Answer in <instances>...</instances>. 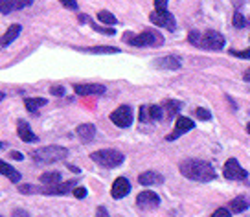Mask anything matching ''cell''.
<instances>
[{
	"instance_id": "obj_16",
	"label": "cell",
	"mask_w": 250,
	"mask_h": 217,
	"mask_svg": "<svg viewBox=\"0 0 250 217\" xmlns=\"http://www.w3.org/2000/svg\"><path fill=\"white\" fill-rule=\"evenodd\" d=\"M21 30H22V28H21L19 24H11L8 28V31L0 37V48H6V46H9L11 43H15V39L21 35Z\"/></svg>"
},
{
	"instance_id": "obj_12",
	"label": "cell",
	"mask_w": 250,
	"mask_h": 217,
	"mask_svg": "<svg viewBox=\"0 0 250 217\" xmlns=\"http://www.w3.org/2000/svg\"><path fill=\"white\" fill-rule=\"evenodd\" d=\"M129 190H131L129 180H127L125 177H120V178L114 180L112 190H110V195H112V199H124L125 195L129 194Z\"/></svg>"
},
{
	"instance_id": "obj_43",
	"label": "cell",
	"mask_w": 250,
	"mask_h": 217,
	"mask_svg": "<svg viewBox=\"0 0 250 217\" xmlns=\"http://www.w3.org/2000/svg\"><path fill=\"white\" fill-rule=\"evenodd\" d=\"M241 2H243V0H234V4H235V6H239Z\"/></svg>"
},
{
	"instance_id": "obj_39",
	"label": "cell",
	"mask_w": 250,
	"mask_h": 217,
	"mask_svg": "<svg viewBox=\"0 0 250 217\" xmlns=\"http://www.w3.org/2000/svg\"><path fill=\"white\" fill-rule=\"evenodd\" d=\"M96 217H109V212H107V208L100 206V208L96 210Z\"/></svg>"
},
{
	"instance_id": "obj_26",
	"label": "cell",
	"mask_w": 250,
	"mask_h": 217,
	"mask_svg": "<svg viewBox=\"0 0 250 217\" xmlns=\"http://www.w3.org/2000/svg\"><path fill=\"white\" fill-rule=\"evenodd\" d=\"M98 21L103 24H116L118 22V19L112 15L110 11H100V13H98Z\"/></svg>"
},
{
	"instance_id": "obj_35",
	"label": "cell",
	"mask_w": 250,
	"mask_h": 217,
	"mask_svg": "<svg viewBox=\"0 0 250 217\" xmlns=\"http://www.w3.org/2000/svg\"><path fill=\"white\" fill-rule=\"evenodd\" d=\"M50 92L54 94V96H64V88L61 85H54L50 88Z\"/></svg>"
},
{
	"instance_id": "obj_10",
	"label": "cell",
	"mask_w": 250,
	"mask_h": 217,
	"mask_svg": "<svg viewBox=\"0 0 250 217\" xmlns=\"http://www.w3.org/2000/svg\"><path fill=\"white\" fill-rule=\"evenodd\" d=\"M136 204H138L140 208H156V206L160 204V197H158L155 192L147 190V192L138 194V197H136Z\"/></svg>"
},
{
	"instance_id": "obj_25",
	"label": "cell",
	"mask_w": 250,
	"mask_h": 217,
	"mask_svg": "<svg viewBox=\"0 0 250 217\" xmlns=\"http://www.w3.org/2000/svg\"><path fill=\"white\" fill-rule=\"evenodd\" d=\"M180 107H182V103H180V101H175V100H169L164 103L166 114H167V116H175V114L180 110Z\"/></svg>"
},
{
	"instance_id": "obj_5",
	"label": "cell",
	"mask_w": 250,
	"mask_h": 217,
	"mask_svg": "<svg viewBox=\"0 0 250 217\" xmlns=\"http://www.w3.org/2000/svg\"><path fill=\"white\" fill-rule=\"evenodd\" d=\"M197 46L206 48V50H223L225 46V37L215 30H208L199 37V44Z\"/></svg>"
},
{
	"instance_id": "obj_2",
	"label": "cell",
	"mask_w": 250,
	"mask_h": 217,
	"mask_svg": "<svg viewBox=\"0 0 250 217\" xmlns=\"http://www.w3.org/2000/svg\"><path fill=\"white\" fill-rule=\"evenodd\" d=\"M33 160L37 162H44V164H52V162H59V160H64L68 156V149L61 148V146H46V148L35 149L33 153Z\"/></svg>"
},
{
	"instance_id": "obj_42",
	"label": "cell",
	"mask_w": 250,
	"mask_h": 217,
	"mask_svg": "<svg viewBox=\"0 0 250 217\" xmlns=\"http://www.w3.org/2000/svg\"><path fill=\"white\" fill-rule=\"evenodd\" d=\"M243 79H245V81H249V83H250V68L247 70L245 74H243Z\"/></svg>"
},
{
	"instance_id": "obj_14",
	"label": "cell",
	"mask_w": 250,
	"mask_h": 217,
	"mask_svg": "<svg viewBox=\"0 0 250 217\" xmlns=\"http://www.w3.org/2000/svg\"><path fill=\"white\" fill-rule=\"evenodd\" d=\"M74 90L79 96H100L105 92V87L98 85V83H88V85H76Z\"/></svg>"
},
{
	"instance_id": "obj_33",
	"label": "cell",
	"mask_w": 250,
	"mask_h": 217,
	"mask_svg": "<svg viewBox=\"0 0 250 217\" xmlns=\"http://www.w3.org/2000/svg\"><path fill=\"white\" fill-rule=\"evenodd\" d=\"M85 195H86V190L83 186L74 188V197H76V199H85Z\"/></svg>"
},
{
	"instance_id": "obj_8",
	"label": "cell",
	"mask_w": 250,
	"mask_h": 217,
	"mask_svg": "<svg viewBox=\"0 0 250 217\" xmlns=\"http://www.w3.org/2000/svg\"><path fill=\"white\" fill-rule=\"evenodd\" d=\"M223 175H225L228 180H245V178L249 177V173L243 170L235 158H230V160L225 164V168H223Z\"/></svg>"
},
{
	"instance_id": "obj_38",
	"label": "cell",
	"mask_w": 250,
	"mask_h": 217,
	"mask_svg": "<svg viewBox=\"0 0 250 217\" xmlns=\"http://www.w3.org/2000/svg\"><path fill=\"white\" fill-rule=\"evenodd\" d=\"M13 217H30V214L26 212V210H21V208H17L13 210V214H11Z\"/></svg>"
},
{
	"instance_id": "obj_40",
	"label": "cell",
	"mask_w": 250,
	"mask_h": 217,
	"mask_svg": "<svg viewBox=\"0 0 250 217\" xmlns=\"http://www.w3.org/2000/svg\"><path fill=\"white\" fill-rule=\"evenodd\" d=\"M167 2H169V0H155V8L156 9H166Z\"/></svg>"
},
{
	"instance_id": "obj_28",
	"label": "cell",
	"mask_w": 250,
	"mask_h": 217,
	"mask_svg": "<svg viewBox=\"0 0 250 217\" xmlns=\"http://www.w3.org/2000/svg\"><path fill=\"white\" fill-rule=\"evenodd\" d=\"M232 24H234V28H243V26L247 24V21H245V17H243L241 13L235 11L234 17H232Z\"/></svg>"
},
{
	"instance_id": "obj_18",
	"label": "cell",
	"mask_w": 250,
	"mask_h": 217,
	"mask_svg": "<svg viewBox=\"0 0 250 217\" xmlns=\"http://www.w3.org/2000/svg\"><path fill=\"white\" fill-rule=\"evenodd\" d=\"M17 132H19V138L22 140V142H37V136L33 134V131H31V127L24 120H19V129H17Z\"/></svg>"
},
{
	"instance_id": "obj_32",
	"label": "cell",
	"mask_w": 250,
	"mask_h": 217,
	"mask_svg": "<svg viewBox=\"0 0 250 217\" xmlns=\"http://www.w3.org/2000/svg\"><path fill=\"white\" fill-rule=\"evenodd\" d=\"M211 217H232V212L227 208H217L211 214Z\"/></svg>"
},
{
	"instance_id": "obj_44",
	"label": "cell",
	"mask_w": 250,
	"mask_h": 217,
	"mask_svg": "<svg viewBox=\"0 0 250 217\" xmlns=\"http://www.w3.org/2000/svg\"><path fill=\"white\" fill-rule=\"evenodd\" d=\"M0 100H4V92H0Z\"/></svg>"
},
{
	"instance_id": "obj_20",
	"label": "cell",
	"mask_w": 250,
	"mask_h": 217,
	"mask_svg": "<svg viewBox=\"0 0 250 217\" xmlns=\"http://www.w3.org/2000/svg\"><path fill=\"white\" fill-rule=\"evenodd\" d=\"M0 175L8 177L11 182H19V180H21V173H19L15 168H11L9 164L2 162V160H0Z\"/></svg>"
},
{
	"instance_id": "obj_21",
	"label": "cell",
	"mask_w": 250,
	"mask_h": 217,
	"mask_svg": "<svg viewBox=\"0 0 250 217\" xmlns=\"http://www.w3.org/2000/svg\"><path fill=\"white\" fill-rule=\"evenodd\" d=\"M41 182L44 186H55L61 182V173L59 171H50V173H42L41 175Z\"/></svg>"
},
{
	"instance_id": "obj_15",
	"label": "cell",
	"mask_w": 250,
	"mask_h": 217,
	"mask_svg": "<svg viewBox=\"0 0 250 217\" xmlns=\"http://www.w3.org/2000/svg\"><path fill=\"white\" fill-rule=\"evenodd\" d=\"M138 182L142 186H156V184H162L164 182V177L156 171H146L138 177Z\"/></svg>"
},
{
	"instance_id": "obj_27",
	"label": "cell",
	"mask_w": 250,
	"mask_h": 217,
	"mask_svg": "<svg viewBox=\"0 0 250 217\" xmlns=\"http://www.w3.org/2000/svg\"><path fill=\"white\" fill-rule=\"evenodd\" d=\"M162 116H164L162 107H158V105H151L149 107V118L151 120H162Z\"/></svg>"
},
{
	"instance_id": "obj_34",
	"label": "cell",
	"mask_w": 250,
	"mask_h": 217,
	"mask_svg": "<svg viewBox=\"0 0 250 217\" xmlns=\"http://www.w3.org/2000/svg\"><path fill=\"white\" fill-rule=\"evenodd\" d=\"M61 4L68 9H78V2L76 0H61Z\"/></svg>"
},
{
	"instance_id": "obj_41",
	"label": "cell",
	"mask_w": 250,
	"mask_h": 217,
	"mask_svg": "<svg viewBox=\"0 0 250 217\" xmlns=\"http://www.w3.org/2000/svg\"><path fill=\"white\" fill-rule=\"evenodd\" d=\"M11 158H15V160H22L24 156H22V153H19V151H11Z\"/></svg>"
},
{
	"instance_id": "obj_31",
	"label": "cell",
	"mask_w": 250,
	"mask_h": 217,
	"mask_svg": "<svg viewBox=\"0 0 250 217\" xmlns=\"http://www.w3.org/2000/svg\"><path fill=\"white\" fill-rule=\"evenodd\" d=\"M19 192L24 195H28V194H37L39 192V188H35V186H31V184H22V186L19 188Z\"/></svg>"
},
{
	"instance_id": "obj_46",
	"label": "cell",
	"mask_w": 250,
	"mask_h": 217,
	"mask_svg": "<svg viewBox=\"0 0 250 217\" xmlns=\"http://www.w3.org/2000/svg\"><path fill=\"white\" fill-rule=\"evenodd\" d=\"M2 148H4V144H2V142H0V149H2Z\"/></svg>"
},
{
	"instance_id": "obj_9",
	"label": "cell",
	"mask_w": 250,
	"mask_h": 217,
	"mask_svg": "<svg viewBox=\"0 0 250 217\" xmlns=\"http://www.w3.org/2000/svg\"><path fill=\"white\" fill-rule=\"evenodd\" d=\"M33 0H0V13L4 15H9L17 9H24L31 6Z\"/></svg>"
},
{
	"instance_id": "obj_1",
	"label": "cell",
	"mask_w": 250,
	"mask_h": 217,
	"mask_svg": "<svg viewBox=\"0 0 250 217\" xmlns=\"http://www.w3.org/2000/svg\"><path fill=\"white\" fill-rule=\"evenodd\" d=\"M180 173L189 180H197V182H210L215 178L213 166L197 158H188L180 164Z\"/></svg>"
},
{
	"instance_id": "obj_13",
	"label": "cell",
	"mask_w": 250,
	"mask_h": 217,
	"mask_svg": "<svg viewBox=\"0 0 250 217\" xmlns=\"http://www.w3.org/2000/svg\"><path fill=\"white\" fill-rule=\"evenodd\" d=\"M74 188H76V180H68V182H59L55 186H48L46 190H41V192L46 195H64L68 192H74Z\"/></svg>"
},
{
	"instance_id": "obj_23",
	"label": "cell",
	"mask_w": 250,
	"mask_h": 217,
	"mask_svg": "<svg viewBox=\"0 0 250 217\" xmlns=\"http://www.w3.org/2000/svg\"><path fill=\"white\" fill-rule=\"evenodd\" d=\"M44 103H46L44 98H28V100H24L26 108H28L30 112H33V114H37V112H39V107H42Z\"/></svg>"
},
{
	"instance_id": "obj_30",
	"label": "cell",
	"mask_w": 250,
	"mask_h": 217,
	"mask_svg": "<svg viewBox=\"0 0 250 217\" xmlns=\"http://www.w3.org/2000/svg\"><path fill=\"white\" fill-rule=\"evenodd\" d=\"M195 116L199 118V120H206V122H208V120L211 118V114H210V110H206V108L199 107L195 110Z\"/></svg>"
},
{
	"instance_id": "obj_24",
	"label": "cell",
	"mask_w": 250,
	"mask_h": 217,
	"mask_svg": "<svg viewBox=\"0 0 250 217\" xmlns=\"http://www.w3.org/2000/svg\"><path fill=\"white\" fill-rule=\"evenodd\" d=\"M81 52H86V54H118L120 50L114 46H94V48H81Z\"/></svg>"
},
{
	"instance_id": "obj_45",
	"label": "cell",
	"mask_w": 250,
	"mask_h": 217,
	"mask_svg": "<svg viewBox=\"0 0 250 217\" xmlns=\"http://www.w3.org/2000/svg\"><path fill=\"white\" fill-rule=\"evenodd\" d=\"M247 131H249V134H250V124H249V125H247Z\"/></svg>"
},
{
	"instance_id": "obj_19",
	"label": "cell",
	"mask_w": 250,
	"mask_h": 217,
	"mask_svg": "<svg viewBox=\"0 0 250 217\" xmlns=\"http://www.w3.org/2000/svg\"><path fill=\"white\" fill-rule=\"evenodd\" d=\"M76 132H78V136L83 142H90V140H94V136H96V127H94L92 124H81L76 129Z\"/></svg>"
},
{
	"instance_id": "obj_37",
	"label": "cell",
	"mask_w": 250,
	"mask_h": 217,
	"mask_svg": "<svg viewBox=\"0 0 250 217\" xmlns=\"http://www.w3.org/2000/svg\"><path fill=\"white\" fill-rule=\"evenodd\" d=\"M199 37H201V35H199V31H191V33H189V37H188V39H189V43H191V44H199Z\"/></svg>"
},
{
	"instance_id": "obj_36",
	"label": "cell",
	"mask_w": 250,
	"mask_h": 217,
	"mask_svg": "<svg viewBox=\"0 0 250 217\" xmlns=\"http://www.w3.org/2000/svg\"><path fill=\"white\" fill-rule=\"evenodd\" d=\"M140 120L142 122L149 120V107H146V105H142L140 107Z\"/></svg>"
},
{
	"instance_id": "obj_4",
	"label": "cell",
	"mask_w": 250,
	"mask_h": 217,
	"mask_svg": "<svg viewBox=\"0 0 250 217\" xmlns=\"http://www.w3.org/2000/svg\"><path fill=\"white\" fill-rule=\"evenodd\" d=\"M129 44L131 46H160V44H164V37L158 33L156 30H146L142 31L140 35H133L131 39H129Z\"/></svg>"
},
{
	"instance_id": "obj_6",
	"label": "cell",
	"mask_w": 250,
	"mask_h": 217,
	"mask_svg": "<svg viewBox=\"0 0 250 217\" xmlns=\"http://www.w3.org/2000/svg\"><path fill=\"white\" fill-rule=\"evenodd\" d=\"M149 21L155 24V26H158V28H167L169 31H173L175 26H177L175 17H173V13H169L167 9H156V11H153V13L149 15Z\"/></svg>"
},
{
	"instance_id": "obj_47",
	"label": "cell",
	"mask_w": 250,
	"mask_h": 217,
	"mask_svg": "<svg viewBox=\"0 0 250 217\" xmlns=\"http://www.w3.org/2000/svg\"><path fill=\"white\" fill-rule=\"evenodd\" d=\"M0 217H2V216H0Z\"/></svg>"
},
{
	"instance_id": "obj_3",
	"label": "cell",
	"mask_w": 250,
	"mask_h": 217,
	"mask_svg": "<svg viewBox=\"0 0 250 217\" xmlns=\"http://www.w3.org/2000/svg\"><path fill=\"white\" fill-rule=\"evenodd\" d=\"M94 162L98 164V166H103V168H118V166H122L124 164V153H120L116 149H100V151H94L92 155H90Z\"/></svg>"
},
{
	"instance_id": "obj_29",
	"label": "cell",
	"mask_w": 250,
	"mask_h": 217,
	"mask_svg": "<svg viewBox=\"0 0 250 217\" xmlns=\"http://www.w3.org/2000/svg\"><path fill=\"white\" fill-rule=\"evenodd\" d=\"M230 54L239 57V59H250V48H247V50H230Z\"/></svg>"
},
{
	"instance_id": "obj_17",
	"label": "cell",
	"mask_w": 250,
	"mask_h": 217,
	"mask_svg": "<svg viewBox=\"0 0 250 217\" xmlns=\"http://www.w3.org/2000/svg\"><path fill=\"white\" fill-rule=\"evenodd\" d=\"M156 68H164V70H179L180 68V59L175 55H166L155 61Z\"/></svg>"
},
{
	"instance_id": "obj_22",
	"label": "cell",
	"mask_w": 250,
	"mask_h": 217,
	"mask_svg": "<svg viewBox=\"0 0 250 217\" xmlns=\"http://www.w3.org/2000/svg\"><path fill=\"white\" fill-rule=\"evenodd\" d=\"M228 208H230L232 214H241V212H245V210L249 208V201L245 197H235L234 201H230Z\"/></svg>"
},
{
	"instance_id": "obj_11",
	"label": "cell",
	"mask_w": 250,
	"mask_h": 217,
	"mask_svg": "<svg viewBox=\"0 0 250 217\" xmlns=\"http://www.w3.org/2000/svg\"><path fill=\"white\" fill-rule=\"evenodd\" d=\"M195 127V124L189 120V118L186 116H179L177 118V124H175V132L173 134H167L166 136V140H175V138H179L180 134H184V132L188 131H191Z\"/></svg>"
},
{
	"instance_id": "obj_7",
	"label": "cell",
	"mask_w": 250,
	"mask_h": 217,
	"mask_svg": "<svg viewBox=\"0 0 250 217\" xmlns=\"http://www.w3.org/2000/svg\"><path fill=\"white\" fill-rule=\"evenodd\" d=\"M110 122L118 125V127H131V124H133V108L129 107V105L118 107L116 110H112Z\"/></svg>"
}]
</instances>
